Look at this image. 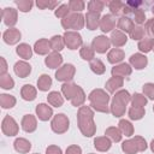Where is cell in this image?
<instances>
[{"label":"cell","instance_id":"17","mask_svg":"<svg viewBox=\"0 0 154 154\" xmlns=\"http://www.w3.org/2000/svg\"><path fill=\"white\" fill-rule=\"evenodd\" d=\"M126 40H128L126 35H125V34H123L122 31H119V30H114V31L112 32L111 41H112V43H113L114 46H117V47L123 46V45H125V43H126Z\"/></svg>","mask_w":154,"mask_h":154},{"label":"cell","instance_id":"1","mask_svg":"<svg viewBox=\"0 0 154 154\" xmlns=\"http://www.w3.org/2000/svg\"><path fill=\"white\" fill-rule=\"evenodd\" d=\"M93 112L88 107H82L78 113L79 129L84 136H91L95 132V125L93 123Z\"/></svg>","mask_w":154,"mask_h":154},{"label":"cell","instance_id":"10","mask_svg":"<svg viewBox=\"0 0 154 154\" xmlns=\"http://www.w3.org/2000/svg\"><path fill=\"white\" fill-rule=\"evenodd\" d=\"M2 131H4L7 136H13V135H16L17 131H18V126H17L16 122H14L10 116L5 117V119H4V122H2Z\"/></svg>","mask_w":154,"mask_h":154},{"label":"cell","instance_id":"13","mask_svg":"<svg viewBox=\"0 0 154 154\" xmlns=\"http://www.w3.org/2000/svg\"><path fill=\"white\" fill-rule=\"evenodd\" d=\"M85 22H87V26L89 28V30H95L99 25V19H100V14L97 12H88L85 16Z\"/></svg>","mask_w":154,"mask_h":154},{"label":"cell","instance_id":"36","mask_svg":"<svg viewBox=\"0 0 154 154\" xmlns=\"http://www.w3.org/2000/svg\"><path fill=\"white\" fill-rule=\"evenodd\" d=\"M49 43H51V47L55 51H61L64 47V41H63L61 36H53L52 40L49 41Z\"/></svg>","mask_w":154,"mask_h":154},{"label":"cell","instance_id":"49","mask_svg":"<svg viewBox=\"0 0 154 154\" xmlns=\"http://www.w3.org/2000/svg\"><path fill=\"white\" fill-rule=\"evenodd\" d=\"M134 16H135V22H136L137 24L144 23V20H146V13H144V11H143L142 8L135 10V11H134Z\"/></svg>","mask_w":154,"mask_h":154},{"label":"cell","instance_id":"8","mask_svg":"<svg viewBox=\"0 0 154 154\" xmlns=\"http://www.w3.org/2000/svg\"><path fill=\"white\" fill-rule=\"evenodd\" d=\"M1 17L6 25H14L17 23V11L12 7H6L2 10Z\"/></svg>","mask_w":154,"mask_h":154},{"label":"cell","instance_id":"51","mask_svg":"<svg viewBox=\"0 0 154 154\" xmlns=\"http://www.w3.org/2000/svg\"><path fill=\"white\" fill-rule=\"evenodd\" d=\"M143 93L152 100H154V84L153 83H147L143 85Z\"/></svg>","mask_w":154,"mask_h":154},{"label":"cell","instance_id":"44","mask_svg":"<svg viewBox=\"0 0 154 154\" xmlns=\"http://www.w3.org/2000/svg\"><path fill=\"white\" fill-rule=\"evenodd\" d=\"M14 102H16V100H14V97L13 96H11V95H1V106L4 107V108H8V107H12L13 105H14Z\"/></svg>","mask_w":154,"mask_h":154},{"label":"cell","instance_id":"56","mask_svg":"<svg viewBox=\"0 0 154 154\" xmlns=\"http://www.w3.org/2000/svg\"><path fill=\"white\" fill-rule=\"evenodd\" d=\"M152 150L154 152V140H153V142H152Z\"/></svg>","mask_w":154,"mask_h":154},{"label":"cell","instance_id":"43","mask_svg":"<svg viewBox=\"0 0 154 154\" xmlns=\"http://www.w3.org/2000/svg\"><path fill=\"white\" fill-rule=\"evenodd\" d=\"M143 35H144V28H142V26H140V25L134 26V29H132L131 32H130V36H131V38H134V40H140V38L143 37Z\"/></svg>","mask_w":154,"mask_h":154},{"label":"cell","instance_id":"19","mask_svg":"<svg viewBox=\"0 0 154 154\" xmlns=\"http://www.w3.org/2000/svg\"><path fill=\"white\" fill-rule=\"evenodd\" d=\"M130 63L136 67V69H143L147 65V58L141 54H134L130 57Z\"/></svg>","mask_w":154,"mask_h":154},{"label":"cell","instance_id":"30","mask_svg":"<svg viewBox=\"0 0 154 154\" xmlns=\"http://www.w3.org/2000/svg\"><path fill=\"white\" fill-rule=\"evenodd\" d=\"M105 5H107V2L99 1V0H91L88 4V8H89V12H97L99 13L100 11H102Z\"/></svg>","mask_w":154,"mask_h":154},{"label":"cell","instance_id":"29","mask_svg":"<svg viewBox=\"0 0 154 154\" xmlns=\"http://www.w3.org/2000/svg\"><path fill=\"white\" fill-rule=\"evenodd\" d=\"M37 84H38V89L45 91V90H48V88L51 87L52 79H51V77L47 76V75H42V76L40 77V79L37 81Z\"/></svg>","mask_w":154,"mask_h":154},{"label":"cell","instance_id":"22","mask_svg":"<svg viewBox=\"0 0 154 154\" xmlns=\"http://www.w3.org/2000/svg\"><path fill=\"white\" fill-rule=\"evenodd\" d=\"M131 73V67L128 64H122L119 66H116L112 69L113 76H128Z\"/></svg>","mask_w":154,"mask_h":154},{"label":"cell","instance_id":"48","mask_svg":"<svg viewBox=\"0 0 154 154\" xmlns=\"http://www.w3.org/2000/svg\"><path fill=\"white\" fill-rule=\"evenodd\" d=\"M69 11H70L69 5L63 4V5H60V6L57 8V11H55V16H57V17H63V18H65V17H67V16L70 14Z\"/></svg>","mask_w":154,"mask_h":154},{"label":"cell","instance_id":"47","mask_svg":"<svg viewBox=\"0 0 154 154\" xmlns=\"http://www.w3.org/2000/svg\"><path fill=\"white\" fill-rule=\"evenodd\" d=\"M146 102H147L146 97L143 95H141V94H135L134 97H132V105H134V107H142V106L146 105Z\"/></svg>","mask_w":154,"mask_h":154},{"label":"cell","instance_id":"6","mask_svg":"<svg viewBox=\"0 0 154 154\" xmlns=\"http://www.w3.org/2000/svg\"><path fill=\"white\" fill-rule=\"evenodd\" d=\"M64 40H65L66 46H67L70 49H76V48L79 47L81 43H82V37H81V35L77 34V32H73V31H67V32H65Z\"/></svg>","mask_w":154,"mask_h":154},{"label":"cell","instance_id":"9","mask_svg":"<svg viewBox=\"0 0 154 154\" xmlns=\"http://www.w3.org/2000/svg\"><path fill=\"white\" fill-rule=\"evenodd\" d=\"M93 48L99 53H105L109 48V40L106 36H97L93 40Z\"/></svg>","mask_w":154,"mask_h":154},{"label":"cell","instance_id":"24","mask_svg":"<svg viewBox=\"0 0 154 154\" xmlns=\"http://www.w3.org/2000/svg\"><path fill=\"white\" fill-rule=\"evenodd\" d=\"M22 96L24 100H34L36 96V90L34 89L32 85L30 84H25L22 89Z\"/></svg>","mask_w":154,"mask_h":154},{"label":"cell","instance_id":"20","mask_svg":"<svg viewBox=\"0 0 154 154\" xmlns=\"http://www.w3.org/2000/svg\"><path fill=\"white\" fill-rule=\"evenodd\" d=\"M22 128L25 131H29V132L34 131L36 129V120H35V118L32 116H30V114L25 116L23 118V120H22Z\"/></svg>","mask_w":154,"mask_h":154},{"label":"cell","instance_id":"28","mask_svg":"<svg viewBox=\"0 0 154 154\" xmlns=\"http://www.w3.org/2000/svg\"><path fill=\"white\" fill-rule=\"evenodd\" d=\"M94 143H95V148H97L99 150H107L111 147V142L106 137H99L94 141Z\"/></svg>","mask_w":154,"mask_h":154},{"label":"cell","instance_id":"41","mask_svg":"<svg viewBox=\"0 0 154 154\" xmlns=\"http://www.w3.org/2000/svg\"><path fill=\"white\" fill-rule=\"evenodd\" d=\"M119 128L122 130L123 134H125L126 136H131L132 135V125L128 122V120H120L119 122Z\"/></svg>","mask_w":154,"mask_h":154},{"label":"cell","instance_id":"12","mask_svg":"<svg viewBox=\"0 0 154 154\" xmlns=\"http://www.w3.org/2000/svg\"><path fill=\"white\" fill-rule=\"evenodd\" d=\"M19 38H20V32H19V30H17L14 28L8 29V30H6L4 32V41L6 43H8V45L16 43Z\"/></svg>","mask_w":154,"mask_h":154},{"label":"cell","instance_id":"55","mask_svg":"<svg viewBox=\"0 0 154 154\" xmlns=\"http://www.w3.org/2000/svg\"><path fill=\"white\" fill-rule=\"evenodd\" d=\"M47 154H61V149L57 146H51L47 148Z\"/></svg>","mask_w":154,"mask_h":154},{"label":"cell","instance_id":"50","mask_svg":"<svg viewBox=\"0 0 154 154\" xmlns=\"http://www.w3.org/2000/svg\"><path fill=\"white\" fill-rule=\"evenodd\" d=\"M81 55H82L83 59H85V60H90V59L94 57V52H93V49H91L90 47L84 46V47L81 49Z\"/></svg>","mask_w":154,"mask_h":154},{"label":"cell","instance_id":"18","mask_svg":"<svg viewBox=\"0 0 154 154\" xmlns=\"http://www.w3.org/2000/svg\"><path fill=\"white\" fill-rule=\"evenodd\" d=\"M61 61H63V58H61V55H60V54H58L57 52L51 53V54L46 58V64H47L51 69L57 67L58 65H60V64H61Z\"/></svg>","mask_w":154,"mask_h":154},{"label":"cell","instance_id":"54","mask_svg":"<svg viewBox=\"0 0 154 154\" xmlns=\"http://www.w3.org/2000/svg\"><path fill=\"white\" fill-rule=\"evenodd\" d=\"M81 148L78 146H70L66 149V154H81Z\"/></svg>","mask_w":154,"mask_h":154},{"label":"cell","instance_id":"5","mask_svg":"<svg viewBox=\"0 0 154 154\" xmlns=\"http://www.w3.org/2000/svg\"><path fill=\"white\" fill-rule=\"evenodd\" d=\"M52 129L55 132H64L69 129V119L65 117V114H58L52 122Z\"/></svg>","mask_w":154,"mask_h":154},{"label":"cell","instance_id":"3","mask_svg":"<svg viewBox=\"0 0 154 154\" xmlns=\"http://www.w3.org/2000/svg\"><path fill=\"white\" fill-rule=\"evenodd\" d=\"M84 24V20H83V16L81 13H70L67 17H65L63 20H61V25L65 28V29H81Z\"/></svg>","mask_w":154,"mask_h":154},{"label":"cell","instance_id":"42","mask_svg":"<svg viewBox=\"0 0 154 154\" xmlns=\"http://www.w3.org/2000/svg\"><path fill=\"white\" fill-rule=\"evenodd\" d=\"M16 4H17V6H18V8L22 11V12H28V11H30L31 10V7H32V1H30V0H19V1H16Z\"/></svg>","mask_w":154,"mask_h":154},{"label":"cell","instance_id":"33","mask_svg":"<svg viewBox=\"0 0 154 154\" xmlns=\"http://www.w3.org/2000/svg\"><path fill=\"white\" fill-rule=\"evenodd\" d=\"M90 69H91V71H94V72L97 73V75H101V73L105 72V65H103L102 61L99 60V59L91 60V63H90Z\"/></svg>","mask_w":154,"mask_h":154},{"label":"cell","instance_id":"14","mask_svg":"<svg viewBox=\"0 0 154 154\" xmlns=\"http://www.w3.org/2000/svg\"><path fill=\"white\" fill-rule=\"evenodd\" d=\"M30 71H31L30 65L26 64V63H24V61H18V63L14 65V72H16V75H18V76L22 77V78L26 77V76L30 73Z\"/></svg>","mask_w":154,"mask_h":154},{"label":"cell","instance_id":"40","mask_svg":"<svg viewBox=\"0 0 154 154\" xmlns=\"http://www.w3.org/2000/svg\"><path fill=\"white\" fill-rule=\"evenodd\" d=\"M144 116V109L142 107H132L129 111V117L131 119H141Z\"/></svg>","mask_w":154,"mask_h":154},{"label":"cell","instance_id":"57","mask_svg":"<svg viewBox=\"0 0 154 154\" xmlns=\"http://www.w3.org/2000/svg\"><path fill=\"white\" fill-rule=\"evenodd\" d=\"M152 12H153V13H154V6H153V7H152Z\"/></svg>","mask_w":154,"mask_h":154},{"label":"cell","instance_id":"45","mask_svg":"<svg viewBox=\"0 0 154 154\" xmlns=\"http://www.w3.org/2000/svg\"><path fill=\"white\" fill-rule=\"evenodd\" d=\"M106 135H108V136H109L113 141H116V142L120 141V138H122L120 131H119L118 129H116V128H108V129L106 130Z\"/></svg>","mask_w":154,"mask_h":154},{"label":"cell","instance_id":"37","mask_svg":"<svg viewBox=\"0 0 154 154\" xmlns=\"http://www.w3.org/2000/svg\"><path fill=\"white\" fill-rule=\"evenodd\" d=\"M138 48H140V51H142V52H149L152 48H153V40L152 38H143L142 41H140V43H138Z\"/></svg>","mask_w":154,"mask_h":154},{"label":"cell","instance_id":"53","mask_svg":"<svg viewBox=\"0 0 154 154\" xmlns=\"http://www.w3.org/2000/svg\"><path fill=\"white\" fill-rule=\"evenodd\" d=\"M146 31L150 35H154V18L149 19L146 24Z\"/></svg>","mask_w":154,"mask_h":154},{"label":"cell","instance_id":"58","mask_svg":"<svg viewBox=\"0 0 154 154\" xmlns=\"http://www.w3.org/2000/svg\"><path fill=\"white\" fill-rule=\"evenodd\" d=\"M153 49H154V40H153Z\"/></svg>","mask_w":154,"mask_h":154},{"label":"cell","instance_id":"16","mask_svg":"<svg viewBox=\"0 0 154 154\" xmlns=\"http://www.w3.org/2000/svg\"><path fill=\"white\" fill-rule=\"evenodd\" d=\"M134 26H135L134 25V22L130 18L125 17V16L120 17L119 20H118V29H120V30H123L125 32H131V30L134 29Z\"/></svg>","mask_w":154,"mask_h":154},{"label":"cell","instance_id":"46","mask_svg":"<svg viewBox=\"0 0 154 154\" xmlns=\"http://www.w3.org/2000/svg\"><path fill=\"white\" fill-rule=\"evenodd\" d=\"M69 7L71 11H75V12L82 11L84 8V2L81 0H71V1H69Z\"/></svg>","mask_w":154,"mask_h":154},{"label":"cell","instance_id":"11","mask_svg":"<svg viewBox=\"0 0 154 154\" xmlns=\"http://www.w3.org/2000/svg\"><path fill=\"white\" fill-rule=\"evenodd\" d=\"M114 25H116V19L113 18L112 14H105L102 17V19L100 20V28L105 32L111 31L114 28Z\"/></svg>","mask_w":154,"mask_h":154},{"label":"cell","instance_id":"4","mask_svg":"<svg viewBox=\"0 0 154 154\" xmlns=\"http://www.w3.org/2000/svg\"><path fill=\"white\" fill-rule=\"evenodd\" d=\"M147 148V144H146V141L142 140L141 137H135L134 140H130V141H125L123 143V150L129 153V154H134L136 152H140V150H144Z\"/></svg>","mask_w":154,"mask_h":154},{"label":"cell","instance_id":"52","mask_svg":"<svg viewBox=\"0 0 154 154\" xmlns=\"http://www.w3.org/2000/svg\"><path fill=\"white\" fill-rule=\"evenodd\" d=\"M36 5L40 7V8H42V10H45V8H53L55 5H58V2L57 1H45V0H38L37 2H36Z\"/></svg>","mask_w":154,"mask_h":154},{"label":"cell","instance_id":"31","mask_svg":"<svg viewBox=\"0 0 154 154\" xmlns=\"http://www.w3.org/2000/svg\"><path fill=\"white\" fill-rule=\"evenodd\" d=\"M123 84V79L122 77H113L112 79H109L106 84V88L109 90V91H114L116 89H118L119 87H122Z\"/></svg>","mask_w":154,"mask_h":154},{"label":"cell","instance_id":"7","mask_svg":"<svg viewBox=\"0 0 154 154\" xmlns=\"http://www.w3.org/2000/svg\"><path fill=\"white\" fill-rule=\"evenodd\" d=\"M75 73V69L71 64L64 65L61 69H59L55 73V77L58 81H70Z\"/></svg>","mask_w":154,"mask_h":154},{"label":"cell","instance_id":"38","mask_svg":"<svg viewBox=\"0 0 154 154\" xmlns=\"http://www.w3.org/2000/svg\"><path fill=\"white\" fill-rule=\"evenodd\" d=\"M0 84H1V87H2L4 89H11V88H13L14 82H13V79L11 78L10 75H1Z\"/></svg>","mask_w":154,"mask_h":154},{"label":"cell","instance_id":"32","mask_svg":"<svg viewBox=\"0 0 154 154\" xmlns=\"http://www.w3.org/2000/svg\"><path fill=\"white\" fill-rule=\"evenodd\" d=\"M48 102L52 103V105L55 106V107H60V106L63 105V97L60 96L59 93L52 91V93L48 95Z\"/></svg>","mask_w":154,"mask_h":154},{"label":"cell","instance_id":"34","mask_svg":"<svg viewBox=\"0 0 154 154\" xmlns=\"http://www.w3.org/2000/svg\"><path fill=\"white\" fill-rule=\"evenodd\" d=\"M113 100L125 106L129 102V100H130V95H129V93L126 90H122V91H119V93L116 94V96L113 97Z\"/></svg>","mask_w":154,"mask_h":154},{"label":"cell","instance_id":"59","mask_svg":"<svg viewBox=\"0 0 154 154\" xmlns=\"http://www.w3.org/2000/svg\"><path fill=\"white\" fill-rule=\"evenodd\" d=\"M153 109H154V107H153Z\"/></svg>","mask_w":154,"mask_h":154},{"label":"cell","instance_id":"27","mask_svg":"<svg viewBox=\"0 0 154 154\" xmlns=\"http://www.w3.org/2000/svg\"><path fill=\"white\" fill-rule=\"evenodd\" d=\"M17 53L23 59H29L31 57V48H30V46H28L25 43H22L17 47Z\"/></svg>","mask_w":154,"mask_h":154},{"label":"cell","instance_id":"23","mask_svg":"<svg viewBox=\"0 0 154 154\" xmlns=\"http://www.w3.org/2000/svg\"><path fill=\"white\" fill-rule=\"evenodd\" d=\"M14 148H16V150L19 152V153H26V152H29V149L31 148V146H30V142H28L26 140H24V138H18V140H16V142H14Z\"/></svg>","mask_w":154,"mask_h":154},{"label":"cell","instance_id":"25","mask_svg":"<svg viewBox=\"0 0 154 154\" xmlns=\"http://www.w3.org/2000/svg\"><path fill=\"white\" fill-rule=\"evenodd\" d=\"M123 58H124V52H123L122 49L116 48V49H112V51L108 53V61L112 63V64L123 60Z\"/></svg>","mask_w":154,"mask_h":154},{"label":"cell","instance_id":"2","mask_svg":"<svg viewBox=\"0 0 154 154\" xmlns=\"http://www.w3.org/2000/svg\"><path fill=\"white\" fill-rule=\"evenodd\" d=\"M108 95L103 93L102 90H94L89 95V100L91 101V106L100 112H108L107 107V101H108Z\"/></svg>","mask_w":154,"mask_h":154},{"label":"cell","instance_id":"21","mask_svg":"<svg viewBox=\"0 0 154 154\" xmlns=\"http://www.w3.org/2000/svg\"><path fill=\"white\" fill-rule=\"evenodd\" d=\"M51 43L48 42V40L46 38H41L35 43V52L38 54H46L49 51Z\"/></svg>","mask_w":154,"mask_h":154},{"label":"cell","instance_id":"35","mask_svg":"<svg viewBox=\"0 0 154 154\" xmlns=\"http://www.w3.org/2000/svg\"><path fill=\"white\" fill-rule=\"evenodd\" d=\"M76 90H77V85H75V84H64L63 85V93L66 96V99H72Z\"/></svg>","mask_w":154,"mask_h":154},{"label":"cell","instance_id":"15","mask_svg":"<svg viewBox=\"0 0 154 154\" xmlns=\"http://www.w3.org/2000/svg\"><path fill=\"white\" fill-rule=\"evenodd\" d=\"M36 113H37V116H38V118H40L41 120H47V119H49L51 116H52V108L48 107V106L45 105V103H40V105L36 107Z\"/></svg>","mask_w":154,"mask_h":154},{"label":"cell","instance_id":"26","mask_svg":"<svg viewBox=\"0 0 154 154\" xmlns=\"http://www.w3.org/2000/svg\"><path fill=\"white\" fill-rule=\"evenodd\" d=\"M107 6H108V8L111 10V12H112L113 14H119V13L123 11L124 4H123L122 1H119V0H113V1L107 2Z\"/></svg>","mask_w":154,"mask_h":154},{"label":"cell","instance_id":"39","mask_svg":"<svg viewBox=\"0 0 154 154\" xmlns=\"http://www.w3.org/2000/svg\"><path fill=\"white\" fill-rule=\"evenodd\" d=\"M71 101H72V103H73L75 106H78V105H81V103L84 101V94H83V90H82L78 85H77V90H76L73 97L71 99Z\"/></svg>","mask_w":154,"mask_h":154}]
</instances>
